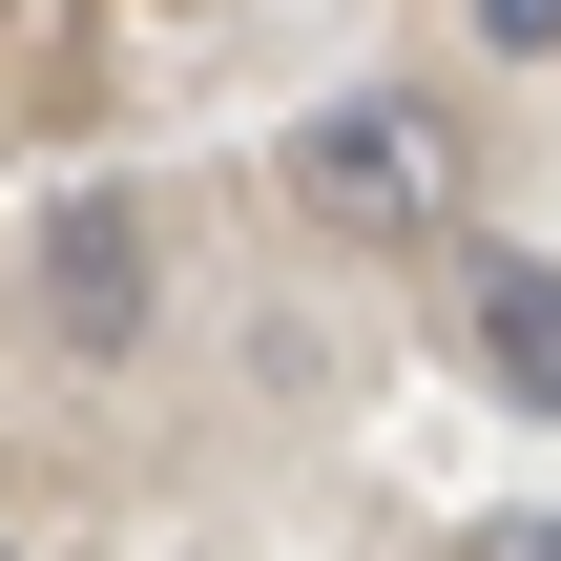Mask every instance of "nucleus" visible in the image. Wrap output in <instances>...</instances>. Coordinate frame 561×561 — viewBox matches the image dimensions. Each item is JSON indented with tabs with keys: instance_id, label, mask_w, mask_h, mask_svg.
Returning <instances> with one entry per match:
<instances>
[{
	"instance_id": "obj_2",
	"label": "nucleus",
	"mask_w": 561,
	"mask_h": 561,
	"mask_svg": "<svg viewBox=\"0 0 561 561\" xmlns=\"http://www.w3.org/2000/svg\"><path fill=\"white\" fill-rule=\"evenodd\" d=\"M42 291H62V333H83V354H125V333H146V229L83 187V208L42 229Z\"/></svg>"
},
{
	"instance_id": "obj_1",
	"label": "nucleus",
	"mask_w": 561,
	"mask_h": 561,
	"mask_svg": "<svg viewBox=\"0 0 561 561\" xmlns=\"http://www.w3.org/2000/svg\"><path fill=\"white\" fill-rule=\"evenodd\" d=\"M291 208H312L333 250H416V229H458V125H437L416 83L312 104V125H291Z\"/></svg>"
},
{
	"instance_id": "obj_5",
	"label": "nucleus",
	"mask_w": 561,
	"mask_h": 561,
	"mask_svg": "<svg viewBox=\"0 0 561 561\" xmlns=\"http://www.w3.org/2000/svg\"><path fill=\"white\" fill-rule=\"evenodd\" d=\"M458 561H561V520H479V541H458Z\"/></svg>"
},
{
	"instance_id": "obj_4",
	"label": "nucleus",
	"mask_w": 561,
	"mask_h": 561,
	"mask_svg": "<svg viewBox=\"0 0 561 561\" xmlns=\"http://www.w3.org/2000/svg\"><path fill=\"white\" fill-rule=\"evenodd\" d=\"M479 42H520V62H541V42H561V0H479Z\"/></svg>"
},
{
	"instance_id": "obj_3",
	"label": "nucleus",
	"mask_w": 561,
	"mask_h": 561,
	"mask_svg": "<svg viewBox=\"0 0 561 561\" xmlns=\"http://www.w3.org/2000/svg\"><path fill=\"white\" fill-rule=\"evenodd\" d=\"M458 312H479V375H500L520 416H561V271H541V250H479Z\"/></svg>"
}]
</instances>
